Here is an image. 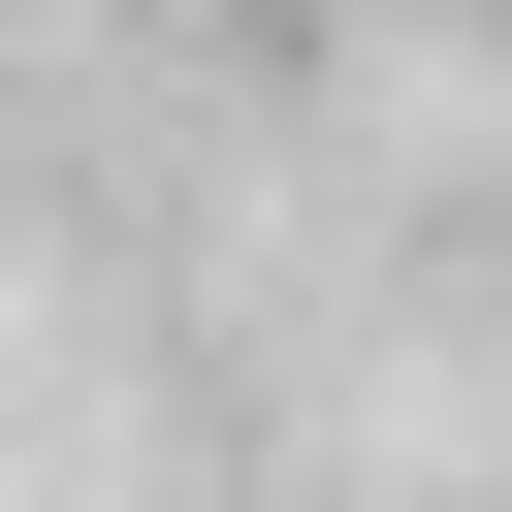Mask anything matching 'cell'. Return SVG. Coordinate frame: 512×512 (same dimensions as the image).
<instances>
[]
</instances>
